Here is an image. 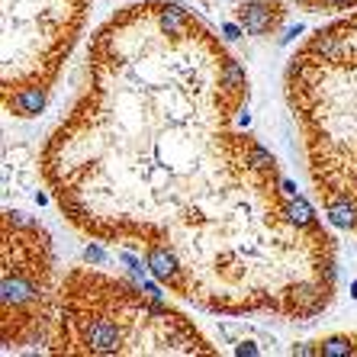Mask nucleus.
Returning <instances> with one entry per match:
<instances>
[{
    "label": "nucleus",
    "mask_w": 357,
    "mask_h": 357,
    "mask_svg": "<svg viewBox=\"0 0 357 357\" xmlns=\"http://www.w3.org/2000/svg\"><path fill=\"white\" fill-rule=\"evenodd\" d=\"M248 100L241 61L193 10L129 3L93 33L39 171L71 229L135 248L171 296L309 322L332 306L338 251L322 209L238 126Z\"/></svg>",
    "instance_id": "nucleus-1"
},
{
    "label": "nucleus",
    "mask_w": 357,
    "mask_h": 357,
    "mask_svg": "<svg viewBox=\"0 0 357 357\" xmlns=\"http://www.w3.org/2000/svg\"><path fill=\"white\" fill-rule=\"evenodd\" d=\"M293 354H322V357H344L357 354V332H341V335H325V338L312 341H296Z\"/></svg>",
    "instance_id": "nucleus-7"
},
{
    "label": "nucleus",
    "mask_w": 357,
    "mask_h": 357,
    "mask_svg": "<svg viewBox=\"0 0 357 357\" xmlns=\"http://www.w3.org/2000/svg\"><path fill=\"white\" fill-rule=\"evenodd\" d=\"M42 351L68 357H193L219 348L165 296L129 277L75 264L59 283V306Z\"/></svg>",
    "instance_id": "nucleus-3"
},
{
    "label": "nucleus",
    "mask_w": 357,
    "mask_h": 357,
    "mask_svg": "<svg viewBox=\"0 0 357 357\" xmlns=\"http://www.w3.org/2000/svg\"><path fill=\"white\" fill-rule=\"evenodd\" d=\"M59 264L49 229L20 209L0 219V341L3 351L42 348L59 306Z\"/></svg>",
    "instance_id": "nucleus-5"
},
{
    "label": "nucleus",
    "mask_w": 357,
    "mask_h": 357,
    "mask_svg": "<svg viewBox=\"0 0 357 357\" xmlns=\"http://www.w3.org/2000/svg\"><path fill=\"white\" fill-rule=\"evenodd\" d=\"M283 97L322 216L357 235V7L299 42Z\"/></svg>",
    "instance_id": "nucleus-2"
},
{
    "label": "nucleus",
    "mask_w": 357,
    "mask_h": 357,
    "mask_svg": "<svg viewBox=\"0 0 357 357\" xmlns=\"http://www.w3.org/2000/svg\"><path fill=\"white\" fill-rule=\"evenodd\" d=\"M91 0H3L0 97L13 119L39 116L71 59Z\"/></svg>",
    "instance_id": "nucleus-4"
},
{
    "label": "nucleus",
    "mask_w": 357,
    "mask_h": 357,
    "mask_svg": "<svg viewBox=\"0 0 357 357\" xmlns=\"http://www.w3.org/2000/svg\"><path fill=\"white\" fill-rule=\"evenodd\" d=\"M280 23H283V7H280V3H271V0H255V3H248V7H241V26H245L251 36L274 33Z\"/></svg>",
    "instance_id": "nucleus-6"
},
{
    "label": "nucleus",
    "mask_w": 357,
    "mask_h": 357,
    "mask_svg": "<svg viewBox=\"0 0 357 357\" xmlns=\"http://www.w3.org/2000/svg\"><path fill=\"white\" fill-rule=\"evenodd\" d=\"M303 10H312V13H335V10H351L357 7V0H290Z\"/></svg>",
    "instance_id": "nucleus-8"
}]
</instances>
